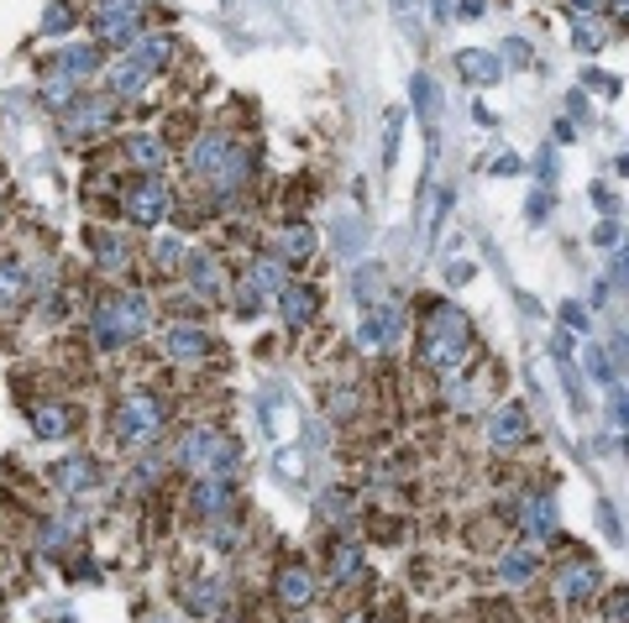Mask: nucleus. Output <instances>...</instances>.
I'll use <instances>...</instances> for the list:
<instances>
[{
	"mask_svg": "<svg viewBox=\"0 0 629 623\" xmlns=\"http://www.w3.org/2000/svg\"><path fill=\"white\" fill-rule=\"evenodd\" d=\"M189 174L205 178L221 200H231V194L247 189V178H252V148L237 142V137H226V131H205V137L189 148Z\"/></svg>",
	"mask_w": 629,
	"mask_h": 623,
	"instance_id": "1",
	"label": "nucleus"
},
{
	"mask_svg": "<svg viewBox=\"0 0 629 623\" xmlns=\"http://www.w3.org/2000/svg\"><path fill=\"white\" fill-rule=\"evenodd\" d=\"M473 356V320H467V309H456V304H430V315H425V330H419V361L430 367V372H456L462 361Z\"/></svg>",
	"mask_w": 629,
	"mask_h": 623,
	"instance_id": "2",
	"label": "nucleus"
},
{
	"mask_svg": "<svg viewBox=\"0 0 629 623\" xmlns=\"http://www.w3.org/2000/svg\"><path fill=\"white\" fill-rule=\"evenodd\" d=\"M148 326H152V298L137 294V289H126V294H105L90 309V330H95V346H100V352H121V346H131Z\"/></svg>",
	"mask_w": 629,
	"mask_h": 623,
	"instance_id": "3",
	"label": "nucleus"
},
{
	"mask_svg": "<svg viewBox=\"0 0 629 623\" xmlns=\"http://www.w3.org/2000/svg\"><path fill=\"white\" fill-rule=\"evenodd\" d=\"M179 467L194 476H205V472L237 476V445L226 441L215 424H189L179 441Z\"/></svg>",
	"mask_w": 629,
	"mask_h": 623,
	"instance_id": "4",
	"label": "nucleus"
},
{
	"mask_svg": "<svg viewBox=\"0 0 629 623\" xmlns=\"http://www.w3.org/2000/svg\"><path fill=\"white\" fill-rule=\"evenodd\" d=\"M95 48H131L148 31V0H95Z\"/></svg>",
	"mask_w": 629,
	"mask_h": 623,
	"instance_id": "5",
	"label": "nucleus"
},
{
	"mask_svg": "<svg viewBox=\"0 0 629 623\" xmlns=\"http://www.w3.org/2000/svg\"><path fill=\"white\" fill-rule=\"evenodd\" d=\"M163 419H168V404L158 393H126L116 404V415H111V435L121 445H152Z\"/></svg>",
	"mask_w": 629,
	"mask_h": 623,
	"instance_id": "6",
	"label": "nucleus"
},
{
	"mask_svg": "<svg viewBox=\"0 0 629 623\" xmlns=\"http://www.w3.org/2000/svg\"><path fill=\"white\" fill-rule=\"evenodd\" d=\"M168 209H174V194H168V183H163L158 174L131 178V183L121 189V215H126L137 231H152V226H163V220H168Z\"/></svg>",
	"mask_w": 629,
	"mask_h": 623,
	"instance_id": "7",
	"label": "nucleus"
},
{
	"mask_svg": "<svg viewBox=\"0 0 629 623\" xmlns=\"http://www.w3.org/2000/svg\"><path fill=\"white\" fill-rule=\"evenodd\" d=\"M404 341V309L399 304H373L367 315H362V326H357V346L362 352H393Z\"/></svg>",
	"mask_w": 629,
	"mask_h": 623,
	"instance_id": "8",
	"label": "nucleus"
},
{
	"mask_svg": "<svg viewBox=\"0 0 629 623\" xmlns=\"http://www.w3.org/2000/svg\"><path fill=\"white\" fill-rule=\"evenodd\" d=\"M111 120H116V100H74L68 111H63V137H74V142H85V137H105L111 131Z\"/></svg>",
	"mask_w": 629,
	"mask_h": 623,
	"instance_id": "9",
	"label": "nucleus"
},
{
	"mask_svg": "<svg viewBox=\"0 0 629 623\" xmlns=\"http://www.w3.org/2000/svg\"><path fill=\"white\" fill-rule=\"evenodd\" d=\"M231 498H237V476H215L205 472L194 487H189V508L200 513V519H221L226 508H231Z\"/></svg>",
	"mask_w": 629,
	"mask_h": 623,
	"instance_id": "10",
	"label": "nucleus"
},
{
	"mask_svg": "<svg viewBox=\"0 0 629 623\" xmlns=\"http://www.w3.org/2000/svg\"><path fill=\"white\" fill-rule=\"evenodd\" d=\"M530 441V415L519 409V404H504V409H493V419H488V445L493 450H519V445Z\"/></svg>",
	"mask_w": 629,
	"mask_h": 623,
	"instance_id": "11",
	"label": "nucleus"
},
{
	"mask_svg": "<svg viewBox=\"0 0 629 623\" xmlns=\"http://www.w3.org/2000/svg\"><path fill=\"white\" fill-rule=\"evenodd\" d=\"M603 587V576H599V565L593 561H567V565H556V597L567 602V608H577V602H588V597Z\"/></svg>",
	"mask_w": 629,
	"mask_h": 623,
	"instance_id": "12",
	"label": "nucleus"
},
{
	"mask_svg": "<svg viewBox=\"0 0 629 623\" xmlns=\"http://www.w3.org/2000/svg\"><path fill=\"white\" fill-rule=\"evenodd\" d=\"M278 315H284V326H315V315H320V289L315 283H284L278 289Z\"/></svg>",
	"mask_w": 629,
	"mask_h": 623,
	"instance_id": "13",
	"label": "nucleus"
},
{
	"mask_svg": "<svg viewBox=\"0 0 629 623\" xmlns=\"http://www.w3.org/2000/svg\"><path fill=\"white\" fill-rule=\"evenodd\" d=\"M273 597L289 608V613H300L315 602V571L310 565H284L278 576H273Z\"/></svg>",
	"mask_w": 629,
	"mask_h": 623,
	"instance_id": "14",
	"label": "nucleus"
},
{
	"mask_svg": "<svg viewBox=\"0 0 629 623\" xmlns=\"http://www.w3.org/2000/svg\"><path fill=\"white\" fill-rule=\"evenodd\" d=\"M152 79H158V68H148V63H137L126 53V59L111 68V94H116V100H148Z\"/></svg>",
	"mask_w": 629,
	"mask_h": 623,
	"instance_id": "15",
	"label": "nucleus"
},
{
	"mask_svg": "<svg viewBox=\"0 0 629 623\" xmlns=\"http://www.w3.org/2000/svg\"><path fill=\"white\" fill-rule=\"evenodd\" d=\"M121 157H126L137 174H158V168L168 163V148H163V137H152V131H131V137L121 142Z\"/></svg>",
	"mask_w": 629,
	"mask_h": 623,
	"instance_id": "16",
	"label": "nucleus"
},
{
	"mask_svg": "<svg viewBox=\"0 0 629 623\" xmlns=\"http://www.w3.org/2000/svg\"><path fill=\"white\" fill-rule=\"evenodd\" d=\"M536 576H540V550L536 545H514V550L499 556V582H504V587H530Z\"/></svg>",
	"mask_w": 629,
	"mask_h": 623,
	"instance_id": "17",
	"label": "nucleus"
},
{
	"mask_svg": "<svg viewBox=\"0 0 629 623\" xmlns=\"http://www.w3.org/2000/svg\"><path fill=\"white\" fill-rule=\"evenodd\" d=\"M68 424H74V415H68L63 398H37V404H32V435H37V441H63Z\"/></svg>",
	"mask_w": 629,
	"mask_h": 623,
	"instance_id": "18",
	"label": "nucleus"
},
{
	"mask_svg": "<svg viewBox=\"0 0 629 623\" xmlns=\"http://www.w3.org/2000/svg\"><path fill=\"white\" fill-rule=\"evenodd\" d=\"M226 602H231V593H226V582H215V576H200V582L184 587V608H189L194 619H215Z\"/></svg>",
	"mask_w": 629,
	"mask_h": 623,
	"instance_id": "19",
	"label": "nucleus"
},
{
	"mask_svg": "<svg viewBox=\"0 0 629 623\" xmlns=\"http://www.w3.org/2000/svg\"><path fill=\"white\" fill-rule=\"evenodd\" d=\"M184 272H189V289H194L200 298L221 294V263L210 257L205 246H189V252H184Z\"/></svg>",
	"mask_w": 629,
	"mask_h": 623,
	"instance_id": "20",
	"label": "nucleus"
},
{
	"mask_svg": "<svg viewBox=\"0 0 629 623\" xmlns=\"http://www.w3.org/2000/svg\"><path fill=\"white\" fill-rule=\"evenodd\" d=\"M456 74L467 79V85H499L504 79V63H499V53H482V48H462L456 53Z\"/></svg>",
	"mask_w": 629,
	"mask_h": 623,
	"instance_id": "21",
	"label": "nucleus"
},
{
	"mask_svg": "<svg viewBox=\"0 0 629 623\" xmlns=\"http://www.w3.org/2000/svg\"><path fill=\"white\" fill-rule=\"evenodd\" d=\"M53 68H63L68 79H79V85H85V79L100 74V48H95V42H63L59 59H53Z\"/></svg>",
	"mask_w": 629,
	"mask_h": 623,
	"instance_id": "22",
	"label": "nucleus"
},
{
	"mask_svg": "<svg viewBox=\"0 0 629 623\" xmlns=\"http://www.w3.org/2000/svg\"><path fill=\"white\" fill-rule=\"evenodd\" d=\"M126 53H131L137 63H148V68H158V74H163V68L174 63V53H179V42H174L168 31H142V37H137Z\"/></svg>",
	"mask_w": 629,
	"mask_h": 623,
	"instance_id": "23",
	"label": "nucleus"
},
{
	"mask_svg": "<svg viewBox=\"0 0 629 623\" xmlns=\"http://www.w3.org/2000/svg\"><path fill=\"white\" fill-rule=\"evenodd\" d=\"M163 352L174 356V361H205V356H210V335L200 326H174V330H168V341H163Z\"/></svg>",
	"mask_w": 629,
	"mask_h": 623,
	"instance_id": "24",
	"label": "nucleus"
},
{
	"mask_svg": "<svg viewBox=\"0 0 629 623\" xmlns=\"http://www.w3.org/2000/svg\"><path fill=\"white\" fill-rule=\"evenodd\" d=\"M278 263H310L315 257V226H304V220H294V226H284L278 231V252H273Z\"/></svg>",
	"mask_w": 629,
	"mask_h": 623,
	"instance_id": "25",
	"label": "nucleus"
},
{
	"mask_svg": "<svg viewBox=\"0 0 629 623\" xmlns=\"http://www.w3.org/2000/svg\"><path fill=\"white\" fill-rule=\"evenodd\" d=\"M53 476H59L63 493H74V498H79V493H95V482H100V467H95V456H68V461H63Z\"/></svg>",
	"mask_w": 629,
	"mask_h": 623,
	"instance_id": "26",
	"label": "nucleus"
},
{
	"mask_svg": "<svg viewBox=\"0 0 629 623\" xmlns=\"http://www.w3.org/2000/svg\"><path fill=\"white\" fill-rule=\"evenodd\" d=\"M352 294H357V304H383L389 298V267H378V263H362L357 272H352Z\"/></svg>",
	"mask_w": 629,
	"mask_h": 623,
	"instance_id": "27",
	"label": "nucleus"
},
{
	"mask_svg": "<svg viewBox=\"0 0 629 623\" xmlns=\"http://www.w3.org/2000/svg\"><path fill=\"white\" fill-rule=\"evenodd\" d=\"M37 94H42V105H48V111H68V105H74V100H79V79H68V74H63V68H48V74H42V89H37Z\"/></svg>",
	"mask_w": 629,
	"mask_h": 623,
	"instance_id": "28",
	"label": "nucleus"
},
{
	"mask_svg": "<svg viewBox=\"0 0 629 623\" xmlns=\"http://www.w3.org/2000/svg\"><path fill=\"white\" fill-rule=\"evenodd\" d=\"M27 294H32V272L16 257H0V309L22 304Z\"/></svg>",
	"mask_w": 629,
	"mask_h": 623,
	"instance_id": "29",
	"label": "nucleus"
},
{
	"mask_svg": "<svg viewBox=\"0 0 629 623\" xmlns=\"http://www.w3.org/2000/svg\"><path fill=\"white\" fill-rule=\"evenodd\" d=\"M247 283H252L263 298H278V289L289 283V263H278V257H257L252 272H247Z\"/></svg>",
	"mask_w": 629,
	"mask_h": 623,
	"instance_id": "30",
	"label": "nucleus"
},
{
	"mask_svg": "<svg viewBox=\"0 0 629 623\" xmlns=\"http://www.w3.org/2000/svg\"><path fill=\"white\" fill-rule=\"evenodd\" d=\"M525 530H530V539H551V534H556V504H551V493L525 498Z\"/></svg>",
	"mask_w": 629,
	"mask_h": 623,
	"instance_id": "31",
	"label": "nucleus"
},
{
	"mask_svg": "<svg viewBox=\"0 0 629 623\" xmlns=\"http://www.w3.org/2000/svg\"><path fill=\"white\" fill-rule=\"evenodd\" d=\"M571 42H577V53H599L603 42H608V22H603L599 11L577 16V22H571Z\"/></svg>",
	"mask_w": 629,
	"mask_h": 623,
	"instance_id": "32",
	"label": "nucleus"
},
{
	"mask_svg": "<svg viewBox=\"0 0 629 623\" xmlns=\"http://www.w3.org/2000/svg\"><path fill=\"white\" fill-rule=\"evenodd\" d=\"M90 246H95V263L105 272H126V241L116 231H90Z\"/></svg>",
	"mask_w": 629,
	"mask_h": 623,
	"instance_id": "33",
	"label": "nucleus"
},
{
	"mask_svg": "<svg viewBox=\"0 0 629 623\" xmlns=\"http://www.w3.org/2000/svg\"><path fill=\"white\" fill-rule=\"evenodd\" d=\"M357 571H362V550L352 539H336V545H330V576H336V582H352Z\"/></svg>",
	"mask_w": 629,
	"mask_h": 623,
	"instance_id": "34",
	"label": "nucleus"
},
{
	"mask_svg": "<svg viewBox=\"0 0 629 623\" xmlns=\"http://www.w3.org/2000/svg\"><path fill=\"white\" fill-rule=\"evenodd\" d=\"M184 252H189V241L163 237L152 246V267H158V272H184Z\"/></svg>",
	"mask_w": 629,
	"mask_h": 623,
	"instance_id": "35",
	"label": "nucleus"
},
{
	"mask_svg": "<svg viewBox=\"0 0 629 623\" xmlns=\"http://www.w3.org/2000/svg\"><path fill=\"white\" fill-rule=\"evenodd\" d=\"M588 378H593V383H614V378H619V361L603 352V346H588Z\"/></svg>",
	"mask_w": 629,
	"mask_h": 623,
	"instance_id": "36",
	"label": "nucleus"
},
{
	"mask_svg": "<svg viewBox=\"0 0 629 623\" xmlns=\"http://www.w3.org/2000/svg\"><path fill=\"white\" fill-rule=\"evenodd\" d=\"M68 539H74V524H68V519H53V524L42 530V550L59 556V550H68Z\"/></svg>",
	"mask_w": 629,
	"mask_h": 623,
	"instance_id": "37",
	"label": "nucleus"
},
{
	"mask_svg": "<svg viewBox=\"0 0 629 623\" xmlns=\"http://www.w3.org/2000/svg\"><path fill=\"white\" fill-rule=\"evenodd\" d=\"M446 398H451V409H473V383L446 372Z\"/></svg>",
	"mask_w": 629,
	"mask_h": 623,
	"instance_id": "38",
	"label": "nucleus"
},
{
	"mask_svg": "<svg viewBox=\"0 0 629 623\" xmlns=\"http://www.w3.org/2000/svg\"><path fill=\"white\" fill-rule=\"evenodd\" d=\"M68 27H74V11H68V5H53V11L42 16V31H48V37H59V31H68Z\"/></svg>",
	"mask_w": 629,
	"mask_h": 623,
	"instance_id": "39",
	"label": "nucleus"
},
{
	"mask_svg": "<svg viewBox=\"0 0 629 623\" xmlns=\"http://www.w3.org/2000/svg\"><path fill=\"white\" fill-rule=\"evenodd\" d=\"M210 524H215V530H210V545H215V550H237L241 534H237V530H226V513H221V519H210Z\"/></svg>",
	"mask_w": 629,
	"mask_h": 623,
	"instance_id": "40",
	"label": "nucleus"
},
{
	"mask_svg": "<svg viewBox=\"0 0 629 623\" xmlns=\"http://www.w3.org/2000/svg\"><path fill=\"white\" fill-rule=\"evenodd\" d=\"M257 304H263V294H257L252 283H237V309H241V320H252V315H257Z\"/></svg>",
	"mask_w": 629,
	"mask_h": 623,
	"instance_id": "41",
	"label": "nucleus"
},
{
	"mask_svg": "<svg viewBox=\"0 0 629 623\" xmlns=\"http://www.w3.org/2000/svg\"><path fill=\"white\" fill-rule=\"evenodd\" d=\"M152 482H158V461H148V467H137V472H131V487H137V493L152 487Z\"/></svg>",
	"mask_w": 629,
	"mask_h": 623,
	"instance_id": "42",
	"label": "nucleus"
},
{
	"mask_svg": "<svg viewBox=\"0 0 629 623\" xmlns=\"http://www.w3.org/2000/svg\"><path fill=\"white\" fill-rule=\"evenodd\" d=\"M504 59H514V68H525V63H530V48L514 37V42H504Z\"/></svg>",
	"mask_w": 629,
	"mask_h": 623,
	"instance_id": "43",
	"label": "nucleus"
},
{
	"mask_svg": "<svg viewBox=\"0 0 629 623\" xmlns=\"http://www.w3.org/2000/svg\"><path fill=\"white\" fill-rule=\"evenodd\" d=\"M593 241H599V246H619V226H614V220H603L599 231H593Z\"/></svg>",
	"mask_w": 629,
	"mask_h": 623,
	"instance_id": "44",
	"label": "nucleus"
},
{
	"mask_svg": "<svg viewBox=\"0 0 629 623\" xmlns=\"http://www.w3.org/2000/svg\"><path fill=\"white\" fill-rule=\"evenodd\" d=\"M608 415H614V430H625V387H614V404H608Z\"/></svg>",
	"mask_w": 629,
	"mask_h": 623,
	"instance_id": "45",
	"label": "nucleus"
},
{
	"mask_svg": "<svg viewBox=\"0 0 629 623\" xmlns=\"http://www.w3.org/2000/svg\"><path fill=\"white\" fill-rule=\"evenodd\" d=\"M562 315H567V326H571V330H588V309H582V304H567Z\"/></svg>",
	"mask_w": 629,
	"mask_h": 623,
	"instance_id": "46",
	"label": "nucleus"
},
{
	"mask_svg": "<svg viewBox=\"0 0 629 623\" xmlns=\"http://www.w3.org/2000/svg\"><path fill=\"white\" fill-rule=\"evenodd\" d=\"M456 16H462V22H478V16H482V0H462V5H456Z\"/></svg>",
	"mask_w": 629,
	"mask_h": 623,
	"instance_id": "47",
	"label": "nucleus"
},
{
	"mask_svg": "<svg viewBox=\"0 0 629 623\" xmlns=\"http://www.w3.org/2000/svg\"><path fill=\"white\" fill-rule=\"evenodd\" d=\"M608 619L625 623V587H614V602H608Z\"/></svg>",
	"mask_w": 629,
	"mask_h": 623,
	"instance_id": "48",
	"label": "nucleus"
},
{
	"mask_svg": "<svg viewBox=\"0 0 629 623\" xmlns=\"http://www.w3.org/2000/svg\"><path fill=\"white\" fill-rule=\"evenodd\" d=\"M571 352H577V346H571V335L562 330V335H556V361H571Z\"/></svg>",
	"mask_w": 629,
	"mask_h": 623,
	"instance_id": "49",
	"label": "nucleus"
},
{
	"mask_svg": "<svg viewBox=\"0 0 629 623\" xmlns=\"http://www.w3.org/2000/svg\"><path fill=\"white\" fill-rule=\"evenodd\" d=\"M593 205H599V209H614V194H608V183H599V189H593Z\"/></svg>",
	"mask_w": 629,
	"mask_h": 623,
	"instance_id": "50",
	"label": "nucleus"
},
{
	"mask_svg": "<svg viewBox=\"0 0 629 623\" xmlns=\"http://www.w3.org/2000/svg\"><path fill=\"white\" fill-rule=\"evenodd\" d=\"M446 278H451V283H467V278H473V267H467V263H451Z\"/></svg>",
	"mask_w": 629,
	"mask_h": 623,
	"instance_id": "51",
	"label": "nucleus"
},
{
	"mask_svg": "<svg viewBox=\"0 0 629 623\" xmlns=\"http://www.w3.org/2000/svg\"><path fill=\"white\" fill-rule=\"evenodd\" d=\"M567 5H571V11H577V16H588V11H599L603 0H567Z\"/></svg>",
	"mask_w": 629,
	"mask_h": 623,
	"instance_id": "52",
	"label": "nucleus"
},
{
	"mask_svg": "<svg viewBox=\"0 0 629 623\" xmlns=\"http://www.w3.org/2000/svg\"><path fill=\"white\" fill-rule=\"evenodd\" d=\"M588 85H593V89H608V94L619 89V85H614V79H608V74H588Z\"/></svg>",
	"mask_w": 629,
	"mask_h": 623,
	"instance_id": "53",
	"label": "nucleus"
},
{
	"mask_svg": "<svg viewBox=\"0 0 629 623\" xmlns=\"http://www.w3.org/2000/svg\"><path fill=\"white\" fill-rule=\"evenodd\" d=\"M608 16H614V22H625V16H629V0H608Z\"/></svg>",
	"mask_w": 629,
	"mask_h": 623,
	"instance_id": "54",
	"label": "nucleus"
},
{
	"mask_svg": "<svg viewBox=\"0 0 629 623\" xmlns=\"http://www.w3.org/2000/svg\"><path fill=\"white\" fill-rule=\"evenodd\" d=\"M430 5H436V16H446L451 11V0H430Z\"/></svg>",
	"mask_w": 629,
	"mask_h": 623,
	"instance_id": "55",
	"label": "nucleus"
},
{
	"mask_svg": "<svg viewBox=\"0 0 629 623\" xmlns=\"http://www.w3.org/2000/svg\"><path fill=\"white\" fill-rule=\"evenodd\" d=\"M393 5H404V11H410V5H415V0H393Z\"/></svg>",
	"mask_w": 629,
	"mask_h": 623,
	"instance_id": "56",
	"label": "nucleus"
},
{
	"mask_svg": "<svg viewBox=\"0 0 629 623\" xmlns=\"http://www.w3.org/2000/svg\"><path fill=\"white\" fill-rule=\"evenodd\" d=\"M425 623H441V619H425Z\"/></svg>",
	"mask_w": 629,
	"mask_h": 623,
	"instance_id": "57",
	"label": "nucleus"
},
{
	"mask_svg": "<svg viewBox=\"0 0 629 623\" xmlns=\"http://www.w3.org/2000/svg\"><path fill=\"white\" fill-rule=\"evenodd\" d=\"M148 623H163V619H148Z\"/></svg>",
	"mask_w": 629,
	"mask_h": 623,
	"instance_id": "58",
	"label": "nucleus"
},
{
	"mask_svg": "<svg viewBox=\"0 0 629 623\" xmlns=\"http://www.w3.org/2000/svg\"><path fill=\"white\" fill-rule=\"evenodd\" d=\"M231 623H237V619H231Z\"/></svg>",
	"mask_w": 629,
	"mask_h": 623,
	"instance_id": "59",
	"label": "nucleus"
}]
</instances>
